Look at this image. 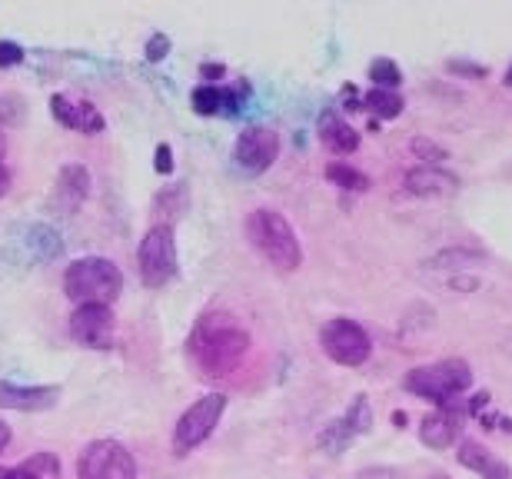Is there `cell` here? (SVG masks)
<instances>
[{"label":"cell","instance_id":"cell-1","mask_svg":"<svg viewBox=\"0 0 512 479\" xmlns=\"http://www.w3.org/2000/svg\"><path fill=\"white\" fill-rule=\"evenodd\" d=\"M187 353L200 376H230L250 353V333L230 313H207L193 326Z\"/></svg>","mask_w":512,"mask_h":479},{"label":"cell","instance_id":"cell-2","mask_svg":"<svg viewBox=\"0 0 512 479\" xmlns=\"http://www.w3.org/2000/svg\"><path fill=\"white\" fill-rule=\"evenodd\" d=\"M247 237L256 250L263 253L266 260L273 263L276 270L293 273L303 267V247L300 237H296L293 223L276 210H253L247 217Z\"/></svg>","mask_w":512,"mask_h":479},{"label":"cell","instance_id":"cell-3","mask_svg":"<svg viewBox=\"0 0 512 479\" xmlns=\"http://www.w3.org/2000/svg\"><path fill=\"white\" fill-rule=\"evenodd\" d=\"M64 293L67 300L80 303H114L124 293V273L107 257H80L70 260L64 270Z\"/></svg>","mask_w":512,"mask_h":479},{"label":"cell","instance_id":"cell-4","mask_svg":"<svg viewBox=\"0 0 512 479\" xmlns=\"http://www.w3.org/2000/svg\"><path fill=\"white\" fill-rule=\"evenodd\" d=\"M406 393H416L423 400L433 403H446L453 396H463L469 386H473V370L463 360H436L426 366H416V370L406 373Z\"/></svg>","mask_w":512,"mask_h":479},{"label":"cell","instance_id":"cell-5","mask_svg":"<svg viewBox=\"0 0 512 479\" xmlns=\"http://www.w3.org/2000/svg\"><path fill=\"white\" fill-rule=\"evenodd\" d=\"M137 267H140V280L147 290H160L177 277L180 270V257H177V240H173L170 223H153V227L143 233L140 247H137Z\"/></svg>","mask_w":512,"mask_h":479},{"label":"cell","instance_id":"cell-6","mask_svg":"<svg viewBox=\"0 0 512 479\" xmlns=\"http://www.w3.org/2000/svg\"><path fill=\"white\" fill-rule=\"evenodd\" d=\"M227 413V396L223 393H207L200 400H193L187 410L180 413L177 426H173V453L187 456L197 446H203L220 426V416Z\"/></svg>","mask_w":512,"mask_h":479},{"label":"cell","instance_id":"cell-7","mask_svg":"<svg viewBox=\"0 0 512 479\" xmlns=\"http://www.w3.org/2000/svg\"><path fill=\"white\" fill-rule=\"evenodd\" d=\"M320 346L326 360L340 366H363L373 356V340L360 323L350 317H333L320 330Z\"/></svg>","mask_w":512,"mask_h":479},{"label":"cell","instance_id":"cell-8","mask_svg":"<svg viewBox=\"0 0 512 479\" xmlns=\"http://www.w3.org/2000/svg\"><path fill=\"white\" fill-rule=\"evenodd\" d=\"M80 479H137V460L124 443L94 440L77 456Z\"/></svg>","mask_w":512,"mask_h":479},{"label":"cell","instance_id":"cell-9","mask_svg":"<svg viewBox=\"0 0 512 479\" xmlns=\"http://www.w3.org/2000/svg\"><path fill=\"white\" fill-rule=\"evenodd\" d=\"M70 340H77L80 346H90V350H110L114 346V310L107 303H80V307L70 313Z\"/></svg>","mask_w":512,"mask_h":479},{"label":"cell","instance_id":"cell-10","mask_svg":"<svg viewBox=\"0 0 512 479\" xmlns=\"http://www.w3.org/2000/svg\"><path fill=\"white\" fill-rule=\"evenodd\" d=\"M276 157H280V134L273 127H247L233 147V160L247 173H266Z\"/></svg>","mask_w":512,"mask_h":479},{"label":"cell","instance_id":"cell-11","mask_svg":"<svg viewBox=\"0 0 512 479\" xmlns=\"http://www.w3.org/2000/svg\"><path fill=\"white\" fill-rule=\"evenodd\" d=\"M50 114H54V120L60 127L77 130V134H87V137H94L107 127L104 114H100L90 100H70L67 94L50 97Z\"/></svg>","mask_w":512,"mask_h":479},{"label":"cell","instance_id":"cell-12","mask_svg":"<svg viewBox=\"0 0 512 479\" xmlns=\"http://www.w3.org/2000/svg\"><path fill=\"white\" fill-rule=\"evenodd\" d=\"M57 400H60V386H17L0 380V410L44 413L54 410Z\"/></svg>","mask_w":512,"mask_h":479},{"label":"cell","instance_id":"cell-13","mask_svg":"<svg viewBox=\"0 0 512 479\" xmlns=\"http://www.w3.org/2000/svg\"><path fill=\"white\" fill-rule=\"evenodd\" d=\"M403 190L409 197H429V200H443V197H456L459 193V177L443 167H416L406 173Z\"/></svg>","mask_w":512,"mask_h":479},{"label":"cell","instance_id":"cell-14","mask_svg":"<svg viewBox=\"0 0 512 479\" xmlns=\"http://www.w3.org/2000/svg\"><path fill=\"white\" fill-rule=\"evenodd\" d=\"M459 466H466L469 473H476L479 479H512V470L503 456H496L489 446H483L479 440H463L456 453Z\"/></svg>","mask_w":512,"mask_h":479},{"label":"cell","instance_id":"cell-15","mask_svg":"<svg viewBox=\"0 0 512 479\" xmlns=\"http://www.w3.org/2000/svg\"><path fill=\"white\" fill-rule=\"evenodd\" d=\"M90 197V173L84 163H67L54 183V207L60 213H74Z\"/></svg>","mask_w":512,"mask_h":479},{"label":"cell","instance_id":"cell-16","mask_svg":"<svg viewBox=\"0 0 512 479\" xmlns=\"http://www.w3.org/2000/svg\"><path fill=\"white\" fill-rule=\"evenodd\" d=\"M419 440H423L429 450H449L459 440V423L456 416L449 413H429L419 423Z\"/></svg>","mask_w":512,"mask_h":479},{"label":"cell","instance_id":"cell-17","mask_svg":"<svg viewBox=\"0 0 512 479\" xmlns=\"http://www.w3.org/2000/svg\"><path fill=\"white\" fill-rule=\"evenodd\" d=\"M240 100L233 90L227 87H217V84H200L193 90V110L203 117H213V114H237Z\"/></svg>","mask_w":512,"mask_h":479},{"label":"cell","instance_id":"cell-18","mask_svg":"<svg viewBox=\"0 0 512 479\" xmlns=\"http://www.w3.org/2000/svg\"><path fill=\"white\" fill-rule=\"evenodd\" d=\"M320 140L326 144V150H333V154H353V150L360 147V134L336 114H326L320 120Z\"/></svg>","mask_w":512,"mask_h":479},{"label":"cell","instance_id":"cell-19","mask_svg":"<svg viewBox=\"0 0 512 479\" xmlns=\"http://www.w3.org/2000/svg\"><path fill=\"white\" fill-rule=\"evenodd\" d=\"M340 426L353 436V440H356V436H363V433H370L373 430V403L366 400L363 393L353 396V403L346 406V413L340 416Z\"/></svg>","mask_w":512,"mask_h":479},{"label":"cell","instance_id":"cell-20","mask_svg":"<svg viewBox=\"0 0 512 479\" xmlns=\"http://www.w3.org/2000/svg\"><path fill=\"white\" fill-rule=\"evenodd\" d=\"M363 110H370V114L383 117V120H396L399 114H403V97H399L396 90L373 87L370 94L363 97Z\"/></svg>","mask_w":512,"mask_h":479},{"label":"cell","instance_id":"cell-21","mask_svg":"<svg viewBox=\"0 0 512 479\" xmlns=\"http://www.w3.org/2000/svg\"><path fill=\"white\" fill-rule=\"evenodd\" d=\"M183 210H187V187H183V183L160 190L157 200H153V213L160 217V223L170 217H183Z\"/></svg>","mask_w":512,"mask_h":479},{"label":"cell","instance_id":"cell-22","mask_svg":"<svg viewBox=\"0 0 512 479\" xmlns=\"http://www.w3.org/2000/svg\"><path fill=\"white\" fill-rule=\"evenodd\" d=\"M326 180L336 183V187H343V190H353V193L370 187V177L360 173L356 167H350V163H343V160H333L330 167H326Z\"/></svg>","mask_w":512,"mask_h":479},{"label":"cell","instance_id":"cell-23","mask_svg":"<svg viewBox=\"0 0 512 479\" xmlns=\"http://www.w3.org/2000/svg\"><path fill=\"white\" fill-rule=\"evenodd\" d=\"M370 80H373V87H380V90H396L403 84V74H399V67L389 57H376L370 64Z\"/></svg>","mask_w":512,"mask_h":479},{"label":"cell","instance_id":"cell-24","mask_svg":"<svg viewBox=\"0 0 512 479\" xmlns=\"http://www.w3.org/2000/svg\"><path fill=\"white\" fill-rule=\"evenodd\" d=\"M24 470L34 479H60V460L54 453H34L24 463Z\"/></svg>","mask_w":512,"mask_h":479},{"label":"cell","instance_id":"cell-25","mask_svg":"<svg viewBox=\"0 0 512 479\" xmlns=\"http://www.w3.org/2000/svg\"><path fill=\"white\" fill-rule=\"evenodd\" d=\"M24 117H27V100L24 97H17V94L0 97V120H4L7 127L24 124Z\"/></svg>","mask_w":512,"mask_h":479},{"label":"cell","instance_id":"cell-26","mask_svg":"<svg viewBox=\"0 0 512 479\" xmlns=\"http://www.w3.org/2000/svg\"><path fill=\"white\" fill-rule=\"evenodd\" d=\"M170 54V37L167 34H153L150 40H147V50H143V57L150 60V64H160L163 57Z\"/></svg>","mask_w":512,"mask_h":479},{"label":"cell","instance_id":"cell-27","mask_svg":"<svg viewBox=\"0 0 512 479\" xmlns=\"http://www.w3.org/2000/svg\"><path fill=\"white\" fill-rule=\"evenodd\" d=\"M409 147H413V154H419L423 160H429V167H439V160H446V150H439L436 144H429V140H423V137L413 140Z\"/></svg>","mask_w":512,"mask_h":479},{"label":"cell","instance_id":"cell-28","mask_svg":"<svg viewBox=\"0 0 512 479\" xmlns=\"http://www.w3.org/2000/svg\"><path fill=\"white\" fill-rule=\"evenodd\" d=\"M24 60V47L14 40H0V67H17Z\"/></svg>","mask_w":512,"mask_h":479},{"label":"cell","instance_id":"cell-29","mask_svg":"<svg viewBox=\"0 0 512 479\" xmlns=\"http://www.w3.org/2000/svg\"><path fill=\"white\" fill-rule=\"evenodd\" d=\"M153 170L163 173V177H170V173H173V150H170V144H157V154H153Z\"/></svg>","mask_w":512,"mask_h":479},{"label":"cell","instance_id":"cell-30","mask_svg":"<svg viewBox=\"0 0 512 479\" xmlns=\"http://www.w3.org/2000/svg\"><path fill=\"white\" fill-rule=\"evenodd\" d=\"M0 479H34L24 466H0Z\"/></svg>","mask_w":512,"mask_h":479},{"label":"cell","instance_id":"cell-31","mask_svg":"<svg viewBox=\"0 0 512 479\" xmlns=\"http://www.w3.org/2000/svg\"><path fill=\"white\" fill-rule=\"evenodd\" d=\"M10 193V170H7V163L0 160V200H4Z\"/></svg>","mask_w":512,"mask_h":479},{"label":"cell","instance_id":"cell-32","mask_svg":"<svg viewBox=\"0 0 512 479\" xmlns=\"http://www.w3.org/2000/svg\"><path fill=\"white\" fill-rule=\"evenodd\" d=\"M200 74L207 77V80H217V77H223L227 70H223L220 64H207V67H200Z\"/></svg>","mask_w":512,"mask_h":479},{"label":"cell","instance_id":"cell-33","mask_svg":"<svg viewBox=\"0 0 512 479\" xmlns=\"http://www.w3.org/2000/svg\"><path fill=\"white\" fill-rule=\"evenodd\" d=\"M7 446H10V426H7L4 420H0V453H4Z\"/></svg>","mask_w":512,"mask_h":479},{"label":"cell","instance_id":"cell-34","mask_svg":"<svg viewBox=\"0 0 512 479\" xmlns=\"http://www.w3.org/2000/svg\"><path fill=\"white\" fill-rule=\"evenodd\" d=\"M503 84H506V87H512V64H509V70H506V77H503Z\"/></svg>","mask_w":512,"mask_h":479},{"label":"cell","instance_id":"cell-35","mask_svg":"<svg viewBox=\"0 0 512 479\" xmlns=\"http://www.w3.org/2000/svg\"><path fill=\"white\" fill-rule=\"evenodd\" d=\"M4 147H7V140H4V134H0V157H4Z\"/></svg>","mask_w":512,"mask_h":479},{"label":"cell","instance_id":"cell-36","mask_svg":"<svg viewBox=\"0 0 512 479\" xmlns=\"http://www.w3.org/2000/svg\"><path fill=\"white\" fill-rule=\"evenodd\" d=\"M429 479H453V476H446V473H436V476H429Z\"/></svg>","mask_w":512,"mask_h":479}]
</instances>
